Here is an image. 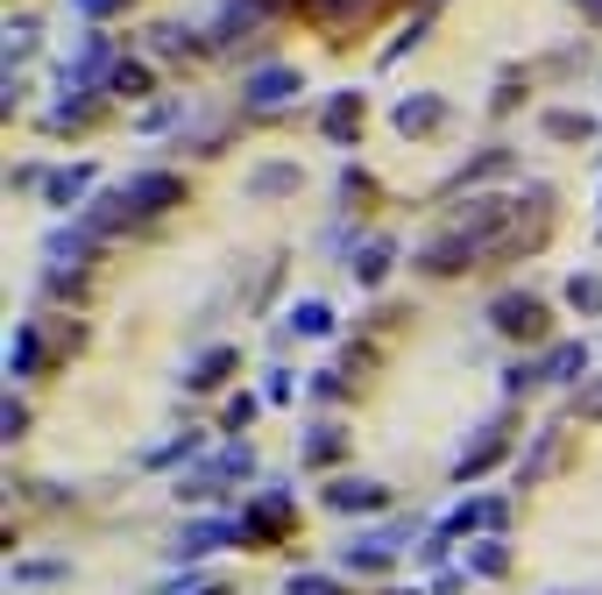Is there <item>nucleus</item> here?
<instances>
[{"label": "nucleus", "mask_w": 602, "mask_h": 595, "mask_svg": "<svg viewBox=\"0 0 602 595\" xmlns=\"http://www.w3.org/2000/svg\"><path fill=\"white\" fill-rule=\"evenodd\" d=\"M546 128H553L560 142H589V128H595V121H589V113H546Z\"/></svg>", "instance_id": "4be33fe9"}, {"label": "nucleus", "mask_w": 602, "mask_h": 595, "mask_svg": "<svg viewBox=\"0 0 602 595\" xmlns=\"http://www.w3.org/2000/svg\"><path fill=\"white\" fill-rule=\"evenodd\" d=\"M503 447H511V418H490L468 447H461V460H454V483H475V475H490V460H503Z\"/></svg>", "instance_id": "f03ea898"}, {"label": "nucleus", "mask_w": 602, "mask_h": 595, "mask_svg": "<svg viewBox=\"0 0 602 595\" xmlns=\"http://www.w3.org/2000/svg\"><path fill=\"white\" fill-rule=\"evenodd\" d=\"M362 107H368V100H362L355 86H347V92H326V107H319V136L347 149V142L362 136Z\"/></svg>", "instance_id": "20e7f679"}, {"label": "nucleus", "mask_w": 602, "mask_h": 595, "mask_svg": "<svg viewBox=\"0 0 602 595\" xmlns=\"http://www.w3.org/2000/svg\"><path fill=\"white\" fill-rule=\"evenodd\" d=\"M71 8H79V14H86V22H107V14H128V8H135V0H71Z\"/></svg>", "instance_id": "cd10ccee"}, {"label": "nucleus", "mask_w": 602, "mask_h": 595, "mask_svg": "<svg viewBox=\"0 0 602 595\" xmlns=\"http://www.w3.org/2000/svg\"><path fill=\"white\" fill-rule=\"evenodd\" d=\"M581 369H589V348H581V340H560V348L539 361V376H546V383H574Z\"/></svg>", "instance_id": "ddd939ff"}, {"label": "nucleus", "mask_w": 602, "mask_h": 595, "mask_svg": "<svg viewBox=\"0 0 602 595\" xmlns=\"http://www.w3.org/2000/svg\"><path fill=\"white\" fill-rule=\"evenodd\" d=\"M284 517H290V496L277 489V496H263V504L241 517V539H248V546H263V539H284Z\"/></svg>", "instance_id": "9d476101"}, {"label": "nucleus", "mask_w": 602, "mask_h": 595, "mask_svg": "<svg viewBox=\"0 0 602 595\" xmlns=\"http://www.w3.org/2000/svg\"><path fill=\"white\" fill-rule=\"evenodd\" d=\"M440 121H446V100H440V92H412V100H397V113H391L397 136H433Z\"/></svg>", "instance_id": "0eeeda50"}, {"label": "nucleus", "mask_w": 602, "mask_h": 595, "mask_svg": "<svg viewBox=\"0 0 602 595\" xmlns=\"http://www.w3.org/2000/svg\"><path fill=\"white\" fill-rule=\"evenodd\" d=\"M29 433V411H22V397H8V439H22Z\"/></svg>", "instance_id": "c756f323"}, {"label": "nucleus", "mask_w": 602, "mask_h": 595, "mask_svg": "<svg viewBox=\"0 0 602 595\" xmlns=\"http://www.w3.org/2000/svg\"><path fill=\"white\" fill-rule=\"evenodd\" d=\"M284 595H347L341 582H326V574H290V588Z\"/></svg>", "instance_id": "bb28decb"}, {"label": "nucleus", "mask_w": 602, "mask_h": 595, "mask_svg": "<svg viewBox=\"0 0 602 595\" xmlns=\"http://www.w3.org/2000/svg\"><path fill=\"white\" fill-rule=\"evenodd\" d=\"M391 553H397V539H355V546H347V561H355V567H376V561H391Z\"/></svg>", "instance_id": "b1692460"}, {"label": "nucleus", "mask_w": 602, "mask_h": 595, "mask_svg": "<svg viewBox=\"0 0 602 595\" xmlns=\"http://www.w3.org/2000/svg\"><path fill=\"white\" fill-rule=\"evenodd\" d=\"M383 504H391V489H383V483H362V475L326 483V510H347V517H355V510H383Z\"/></svg>", "instance_id": "6e6552de"}, {"label": "nucleus", "mask_w": 602, "mask_h": 595, "mask_svg": "<svg viewBox=\"0 0 602 595\" xmlns=\"http://www.w3.org/2000/svg\"><path fill=\"white\" fill-rule=\"evenodd\" d=\"M227 376H235V355H227V348H213V355L191 361V390H206V383H227Z\"/></svg>", "instance_id": "2eb2a0df"}, {"label": "nucleus", "mask_w": 602, "mask_h": 595, "mask_svg": "<svg viewBox=\"0 0 602 595\" xmlns=\"http://www.w3.org/2000/svg\"><path fill=\"white\" fill-rule=\"evenodd\" d=\"M256 191H298V163H263L256 170Z\"/></svg>", "instance_id": "412c9836"}, {"label": "nucleus", "mask_w": 602, "mask_h": 595, "mask_svg": "<svg viewBox=\"0 0 602 595\" xmlns=\"http://www.w3.org/2000/svg\"><path fill=\"white\" fill-rule=\"evenodd\" d=\"M269 14H277V0H220V14H213L206 43H213V50H227V43H241L248 29H263Z\"/></svg>", "instance_id": "f257e3e1"}, {"label": "nucleus", "mask_w": 602, "mask_h": 595, "mask_svg": "<svg viewBox=\"0 0 602 595\" xmlns=\"http://www.w3.org/2000/svg\"><path fill=\"white\" fill-rule=\"evenodd\" d=\"M8 369H14V376H29V369H36V326H14V355H8Z\"/></svg>", "instance_id": "5701e85b"}, {"label": "nucleus", "mask_w": 602, "mask_h": 595, "mask_svg": "<svg viewBox=\"0 0 602 595\" xmlns=\"http://www.w3.org/2000/svg\"><path fill=\"white\" fill-rule=\"evenodd\" d=\"M284 100H298V71H290V65H263L256 79H248V107H284Z\"/></svg>", "instance_id": "1a4fd4ad"}, {"label": "nucleus", "mask_w": 602, "mask_h": 595, "mask_svg": "<svg viewBox=\"0 0 602 595\" xmlns=\"http://www.w3.org/2000/svg\"><path fill=\"white\" fill-rule=\"evenodd\" d=\"M227 539H241V532H227L220 517H206L199 532H185V539H178V553H206V546H227Z\"/></svg>", "instance_id": "f3484780"}, {"label": "nucleus", "mask_w": 602, "mask_h": 595, "mask_svg": "<svg viewBox=\"0 0 602 595\" xmlns=\"http://www.w3.org/2000/svg\"><path fill=\"white\" fill-rule=\"evenodd\" d=\"M178 113H185V100H157V107H142V136H170V128H178Z\"/></svg>", "instance_id": "6ab92c4d"}, {"label": "nucleus", "mask_w": 602, "mask_h": 595, "mask_svg": "<svg viewBox=\"0 0 602 595\" xmlns=\"http://www.w3.org/2000/svg\"><path fill=\"white\" fill-rule=\"evenodd\" d=\"M57 574H65V561H22V567H14V582L36 588V582H57Z\"/></svg>", "instance_id": "a878e982"}, {"label": "nucleus", "mask_w": 602, "mask_h": 595, "mask_svg": "<svg viewBox=\"0 0 602 595\" xmlns=\"http://www.w3.org/2000/svg\"><path fill=\"white\" fill-rule=\"evenodd\" d=\"M574 8H581V14H595V22H602V0H574Z\"/></svg>", "instance_id": "473e14b6"}, {"label": "nucleus", "mask_w": 602, "mask_h": 595, "mask_svg": "<svg viewBox=\"0 0 602 595\" xmlns=\"http://www.w3.org/2000/svg\"><path fill=\"white\" fill-rule=\"evenodd\" d=\"M290 326H298V334H334V305H298Z\"/></svg>", "instance_id": "aec40b11"}, {"label": "nucleus", "mask_w": 602, "mask_h": 595, "mask_svg": "<svg viewBox=\"0 0 602 595\" xmlns=\"http://www.w3.org/2000/svg\"><path fill=\"white\" fill-rule=\"evenodd\" d=\"M305 454H313V460L319 454H341V433H313V439H305Z\"/></svg>", "instance_id": "7c9ffc66"}, {"label": "nucleus", "mask_w": 602, "mask_h": 595, "mask_svg": "<svg viewBox=\"0 0 602 595\" xmlns=\"http://www.w3.org/2000/svg\"><path fill=\"white\" fill-rule=\"evenodd\" d=\"M581 411H589V418H602V383H589V390H581Z\"/></svg>", "instance_id": "2f4dec72"}, {"label": "nucleus", "mask_w": 602, "mask_h": 595, "mask_svg": "<svg viewBox=\"0 0 602 595\" xmlns=\"http://www.w3.org/2000/svg\"><path fill=\"white\" fill-rule=\"evenodd\" d=\"M185 454H199V433H178L170 447H157V454H149V468H170V460H185Z\"/></svg>", "instance_id": "393cba45"}, {"label": "nucleus", "mask_w": 602, "mask_h": 595, "mask_svg": "<svg viewBox=\"0 0 602 595\" xmlns=\"http://www.w3.org/2000/svg\"><path fill=\"white\" fill-rule=\"evenodd\" d=\"M568 305L574 313H602V277H589V270L568 277Z\"/></svg>", "instance_id": "a211bd4d"}, {"label": "nucleus", "mask_w": 602, "mask_h": 595, "mask_svg": "<svg viewBox=\"0 0 602 595\" xmlns=\"http://www.w3.org/2000/svg\"><path fill=\"white\" fill-rule=\"evenodd\" d=\"M490 525H503V496H475V504H461V510L433 532V553H440L446 539H461V532H490Z\"/></svg>", "instance_id": "423d86ee"}, {"label": "nucleus", "mask_w": 602, "mask_h": 595, "mask_svg": "<svg viewBox=\"0 0 602 595\" xmlns=\"http://www.w3.org/2000/svg\"><path fill=\"white\" fill-rule=\"evenodd\" d=\"M391 262H397L391 241H368L362 256H355V277H362V284H383V277H391Z\"/></svg>", "instance_id": "4468645a"}, {"label": "nucleus", "mask_w": 602, "mask_h": 595, "mask_svg": "<svg viewBox=\"0 0 602 595\" xmlns=\"http://www.w3.org/2000/svg\"><path fill=\"white\" fill-rule=\"evenodd\" d=\"M490 326L496 334H511V340H532L539 326H546V298H532V291H503L490 305Z\"/></svg>", "instance_id": "7ed1b4c3"}, {"label": "nucleus", "mask_w": 602, "mask_h": 595, "mask_svg": "<svg viewBox=\"0 0 602 595\" xmlns=\"http://www.w3.org/2000/svg\"><path fill=\"white\" fill-rule=\"evenodd\" d=\"M256 418V397H227V433H241Z\"/></svg>", "instance_id": "c85d7f7f"}, {"label": "nucleus", "mask_w": 602, "mask_h": 595, "mask_svg": "<svg viewBox=\"0 0 602 595\" xmlns=\"http://www.w3.org/2000/svg\"><path fill=\"white\" fill-rule=\"evenodd\" d=\"M128 199V214L142 220V214H157V206H178L185 199V178H170V170H157V178H128V185H114Z\"/></svg>", "instance_id": "39448f33"}, {"label": "nucleus", "mask_w": 602, "mask_h": 595, "mask_svg": "<svg viewBox=\"0 0 602 595\" xmlns=\"http://www.w3.org/2000/svg\"><path fill=\"white\" fill-rule=\"evenodd\" d=\"M86 185H92V163H65V170H50V178H43V199L50 206H79Z\"/></svg>", "instance_id": "9b49d317"}, {"label": "nucleus", "mask_w": 602, "mask_h": 595, "mask_svg": "<svg viewBox=\"0 0 602 595\" xmlns=\"http://www.w3.org/2000/svg\"><path fill=\"white\" fill-rule=\"evenodd\" d=\"M107 92H121V100H142V92H157V71H149L142 57H121V65H114V79H107Z\"/></svg>", "instance_id": "f8f14e48"}, {"label": "nucleus", "mask_w": 602, "mask_h": 595, "mask_svg": "<svg viewBox=\"0 0 602 595\" xmlns=\"http://www.w3.org/2000/svg\"><path fill=\"white\" fill-rule=\"evenodd\" d=\"M43 291H57L65 305H86V270H50L43 262Z\"/></svg>", "instance_id": "dca6fc26"}]
</instances>
